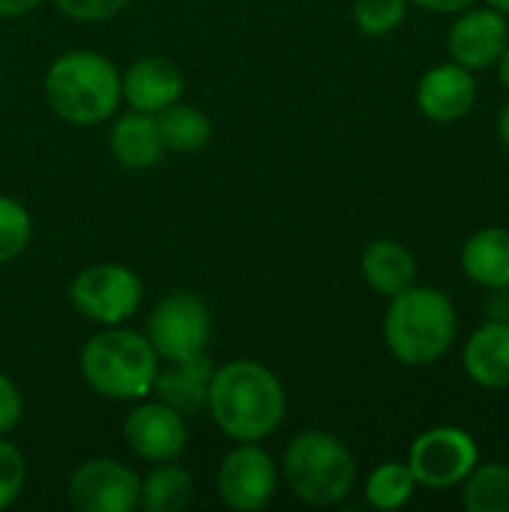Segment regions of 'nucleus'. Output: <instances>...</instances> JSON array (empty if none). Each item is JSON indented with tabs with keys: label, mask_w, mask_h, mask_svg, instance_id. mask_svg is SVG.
<instances>
[{
	"label": "nucleus",
	"mask_w": 509,
	"mask_h": 512,
	"mask_svg": "<svg viewBox=\"0 0 509 512\" xmlns=\"http://www.w3.org/2000/svg\"><path fill=\"white\" fill-rule=\"evenodd\" d=\"M480 462L477 438L459 426H435L414 438L408 450V468L417 486L444 492L462 486V480Z\"/></svg>",
	"instance_id": "nucleus-6"
},
{
	"label": "nucleus",
	"mask_w": 509,
	"mask_h": 512,
	"mask_svg": "<svg viewBox=\"0 0 509 512\" xmlns=\"http://www.w3.org/2000/svg\"><path fill=\"white\" fill-rule=\"evenodd\" d=\"M459 489L468 512H509V465L477 462Z\"/></svg>",
	"instance_id": "nucleus-22"
},
{
	"label": "nucleus",
	"mask_w": 509,
	"mask_h": 512,
	"mask_svg": "<svg viewBox=\"0 0 509 512\" xmlns=\"http://www.w3.org/2000/svg\"><path fill=\"white\" fill-rule=\"evenodd\" d=\"M213 372H216V366L204 351L195 357H186V360H168V369L156 372L153 390H156L159 402L171 405L174 411H180L186 417V414L207 408Z\"/></svg>",
	"instance_id": "nucleus-16"
},
{
	"label": "nucleus",
	"mask_w": 509,
	"mask_h": 512,
	"mask_svg": "<svg viewBox=\"0 0 509 512\" xmlns=\"http://www.w3.org/2000/svg\"><path fill=\"white\" fill-rule=\"evenodd\" d=\"M426 12H435V15H459L462 9L474 6V0H408Z\"/></svg>",
	"instance_id": "nucleus-29"
},
{
	"label": "nucleus",
	"mask_w": 509,
	"mask_h": 512,
	"mask_svg": "<svg viewBox=\"0 0 509 512\" xmlns=\"http://www.w3.org/2000/svg\"><path fill=\"white\" fill-rule=\"evenodd\" d=\"M462 273L486 288H509V228H480L474 231L459 252Z\"/></svg>",
	"instance_id": "nucleus-18"
},
{
	"label": "nucleus",
	"mask_w": 509,
	"mask_h": 512,
	"mask_svg": "<svg viewBox=\"0 0 509 512\" xmlns=\"http://www.w3.org/2000/svg\"><path fill=\"white\" fill-rule=\"evenodd\" d=\"M27 486V462H24V453L3 441L0 435V510L12 507L18 501V495L24 492Z\"/></svg>",
	"instance_id": "nucleus-26"
},
{
	"label": "nucleus",
	"mask_w": 509,
	"mask_h": 512,
	"mask_svg": "<svg viewBox=\"0 0 509 512\" xmlns=\"http://www.w3.org/2000/svg\"><path fill=\"white\" fill-rule=\"evenodd\" d=\"M459 336V312L447 291L432 285H411L390 297L384 315L387 351L405 366L438 363Z\"/></svg>",
	"instance_id": "nucleus-2"
},
{
	"label": "nucleus",
	"mask_w": 509,
	"mask_h": 512,
	"mask_svg": "<svg viewBox=\"0 0 509 512\" xmlns=\"http://www.w3.org/2000/svg\"><path fill=\"white\" fill-rule=\"evenodd\" d=\"M123 435L129 450L144 462H174L189 441V429L180 411L165 402H144L138 405L126 423Z\"/></svg>",
	"instance_id": "nucleus-12"
},
{
	"label": "nucleus",
	"mask_w": 509,
	"mask_h": 512,
	"mask_svg": "<svg viewBox=\"0 0 509 512\" xmlns=\"http://www.w3.org/2000/svg\"><path fill=\"white\" fill-rule=\"evenodd\" d=\"M108 141H111L114 159L129 171H144V168L156 165L165 153V144H162L159 126H156V114H144L135 108L111 126Z\"/></svg>",
	"instance_id": "nucleus-19"
},
{
	"label": "nucleus",
	"mask_w": 509,
	"mask_h": 512,
	"mask_svg": "<svg viewBox=\"0 0 509 512\" xmlns=\"http://www.w3.org/2000/svg\"><path fill=\"white\" fill-rule=\"evenodd\" d=\"M360 273L375 294L396 297L399 291H405L417 282V258L405 243H399L393 237H381L363 249Z\"/></svg>",
	"instance_id": "nucleus-17"
},
{
	"label": "nucleus",
	"mask_w": 509,
	"mask_h": 512,
	"mask_svg": "<svg viewBox=\"0 0 509 512\" xmlns=\"http://www.w3.org/2000/svg\"><path fill=\"white\" fill-rule=\"evenodd\" d=\"M147 339L162 360H186L207 351L210 342L207 303L192 291L165 294L147 321Z\"/></svg>",
	"instance_id": "nucleus-8"
},
{
	"label": "nucleus",
	"mask_w": 509,
	"mask_h": 512,
	"mask_svg": "<svg viewBox=\"0 0 509 512\" xmlns=\"http://www.w3.org/2000/svg\"><path fill=\"white\" fill-rule=\"evenodd\" d=\"M489 6H495L498 12H504V15H509V0H486Z\"/></svg>",
	"instance_id": "nucleus-34"
},
{
	"label": "nucleus",
	"mask_w": 509,
	"mask_h": 512,
	"mask_svg": "<svg viewBox=\"0 0 509 512\" xmlns=\"http://www.w3.org/2000/svg\"><path fill=\"white\" fill-rule=\"evenodd\" d=\"M276 462L258 441H246L231 450L216 474V492L225 507L237 512L264 510L276 495Z\"/></svg>",
	"instance_id": "nucleus-9"
},
{
	"label": "nucleus",
	"mask_w": 509,
	"mask_h": 512,
	"mask_svg": "<svg viewBox=\"0 0 509 512\" xmlns=\"http://www.w3.org/2000/svg\"><path fill=\"white\" fill-rule=\"evenodd\" d=\"M408 15V0H357L354 3V24L366 36H387L393 33Z\"/></svg>",
	"instance_id": "nucleus-25"
},
{
	"label": "nucleus",
	"mask_w": 509,
	"mask_h": 512,
	"mask_svg": "<svg viewBox=\"0 0 509 512\" xmlns=\"http://www.w3.org/2000/svg\"><path fill=\"white\" fill-rule=\"evenodd\" d=\"M45 99L60 120L72 126H96L108 120L123 99L120 72L96 51H69L51 63L45 75Z\"/></svg>",
	"instance_id": "nucleus-4"
},
{
	"label": "nucleus",
	"mask_w": 509,
	"mask_h": 512,
	"mask_svg": "<svg viewBox=\"0 0 509 512\" xmlns=\"http://www.w3.org/2000/svg\"><path fill=\"white\" fill-rule=\"evenodd\" d=\"M282 381L255 360H231L213 372L207 411L234 441H264L285 420Z\"/></svg>",
	"instance_id": "nucleus-1"
},
{
	"label": "nucleus",
	"mask_w": 509,
	"mask_h": 512,
	"mask_svg": "<svg viewBox=\"0 0 509 512\" xmlns=\"http://www.w3.org/2000/svg\"><path fill=\"white\" fill-rule=\"evenodd\" d=\"M69 504L81 512H135L141 477L117 459H87L69 477Z\"/></svg>",
	"instance_id": "nucleus-10"
},
{
	"label": "nucleus",
	"mask_w": 509,
	"mask_h": 512,
	"mask_svg": "<svg viewBox=\"0 0 509 512\" xmlns=\"http://www.w3.org/2000/svg\"><path fill=\"white\" fill-rule=\"evenodd\" d=\"M462 369L480 390H509V321L489 318L462 348Z\"/></svg>",
	"instance_id": "nucleus-14"
},
{
	"label": "nucleus",
	"mask_w": 509,
	"mask_h": 512,
	"mask_svg": "<svg viewBox=\"0 0 509 512\" xmlns=\"http://www.w3.org/2000/svg\"><path fill=\"white\" fill-rule=\"evenodd\" d=\"M192 501V477L186 468L171 462H156L141 480L138 507L147 512H180Z\"/></svg>",
	"instance_id": "nucleus-21"
},
{
	"label": "nucleus",
	"mask_w": 509,
	"mask_h": 512,
	"mask_svg": "<svg viewBox=\"0 0 509 512\" xmlns=\"http://www.w3.org/2000/svg\"><path fill=\"white\" fill-rule=\"evenodd\" d=\"M24 414V399L18 393V387L0 372V435H9Z\"/></svg>",
	"instance_id": "nucleus-28"
},
{
	"label": "nucleus",
	"mask_w": 509,
	"mask_h": 512,
	"mask_svg": "<svg viewBox=\"0 0 509 512\" xmlns=\"http://www.w3.org/2000/svg\"><path fill=\"white\" fill-rule=\"evenodd\" d=\"M417 489L420 486H417L408 462H384L369 474L363 492H366L369 507H375V510H399L414 498Z\"/></svg>",
	"instance_id": "nucleus-23"
},
{
	"label": "nucleus",
	"mask_w": 509,
	"mask_h": 512,
	"mask_svg": "<svg viewBox=\"0 0 509 512\" xmlns=\"http://www.w3.org/2000/svg\"><path fill=\"white\" fill-rule=\"evenodd\" d=\"M159 354L150 339L120 324L99 330L81 348V375L87 387L114 402H141L153 393Z\"/></svg>",
	"instance_id": "nucleus-3"
},
{
	"label": "nucleus",
	"mask_w": 509,
	"mask_h": 512,
	"mask_svg": "<svg viewBox=\"0 0 509 512\" xmlns=\"http://www.w3.org/2000/svg\"><path fill=\"white\" fill-rule=\"evenodd\" d=\"M486 309H489V318L509 321V288H495L489 303H486Z\"/></svg>",
	"instance_id": "nucleus-30"
},
{
	"label": "nucleus",
	"mask_w": 509,
	"mask_h": 512,
	"mask_svg": "<svg viewBox=\"0 0 509 512\" xmlns=\"http://www.w3.org/2000/svg\"><path fill=\"white\" fill-rule=\"evenodd\" d=\"M507 42L509 15L498 12L495 6H483V9L468 6L459 12V18L447 33V54L453 57V63L471 72H483L498 63Z\"/></svg>",
	"instance_id": "nucleus-11"
},
{
	"label": "nucleus",
	"mask_w": 509,
	"mask_h": 512,
	"mask_svg": "<svg viewBox=\"0 0 509 512\" xmlns=\"http://www.w3.org/2000/svg\"><path fill=\"white\" fill-rule=\"evenodd\" d=\"M42 0H0V18H21L33 12Z\"/></svg>",
	"instance_id": "nucleus-31"
},
{
	"label": "nucleus",
	"mask_w": 509,
	"mask_h": 512,
	"mask_svg": "<svg viewBox=\"0 0 509 512\" xmlns=\"http://www.w3.org/2000/svg\"><path fill=\"white\" fill-rule=\"evenodd\" d=\"M495 69H498V78H501V84H504V87L509 90V42H507V48L501 51V57H498Z\"/></svg>",
	"instance_id": "nucleus-33"
},
{
	"label": "nucleus",
	"mask_w": 509,
	"mask_h": 512,
	"mask_svg": "<svg viewBox=\"0 0 509 512\" xmlns=\"http://www.w3.org/2000/svg\"><path fill=\"white\" fill-rule=\"evenodd\" d=\"M33 225H30V213L21 201L0 195V264L18 258L27 243H30Z\"/></svg>",
	"instance_id": "nucleus-24"
},
{
	"label": "nucleus",
	"mask_w": 509,
	"mask_h": 512,
	"mask_svg": "<svg viewBox=\"0 0 509 512\" xmlns=\"http://www.w3.org/2000/svg\"><path fill=\"white\" fill-rule=\"evenodd\" d=\"M498 135H501V144H504V150L509 153V99L504 102V108H501V117H498Z\"/></svg>",
	"instance_id": "nucleus-32"
},
{
	"label": "nucleus",
	"mask_w": 509,
	"mask_h": 512,
	"mask_svg": "<svg viewBox=\"0 0 509 512\" xmlns=\"http://www.w3.org/2000/svg\"><path fill=\"white\" fill-rule=\"evenodd\" d=\"M282 471L291 492L309 507L342 504L357 483V462L351 450L333 432L321 429L300 432L285 447Z\"/></svg>",
	"instance_id": "nucleus-5"
},
{
	"label": "nucleus",
	"mask_w": 509,
	"mask_h": 512,
	"mask_svg": "<svg viewBox=\"0 0 509 512\" xmlns=\"http://www.w3.org/2000/svg\"><path fill=\"white\" fill-rule=\"evenodd\" d=\"M123 99L144 114H159L183 96V75L165 57H141L120 78Z\"/></svg>",
	"instance_id": "nucleus-15"
},
{
	"label": "nucleus",
	"mask_w": 509,
	"mask_h": 512,
	"mask_svg": "<svg viewBox=\"0 0 509 512\" xmlns=\"http://www.w3.org/2000/svg\"><path fill=\"white\" fill-rule=\"evenodd\" d=\"M57 9L75 21H105L129 6V0H54Z\"/></svg>",
	"instance_id": "nucleus-27"
},
{
	"label": "nucleus",
	"mask_w": 509,
	"mask_h": 512,
	"mask_svg": "<svg viewBox=\"0 0 509 512\" xmlns=\"http://www.w3.org/2000/svg\"><path fill=\"white\" fill-rule=\"evenodd\" d=\"M156 126H159L165 150H171V153H198L213 138V123L207 120V114L192 105H180V102L159 111Z\"/></svg>",
	"instance_id": "nucleus-20"
},
{
	"label": "nucleus",
	"mask_w": 509,
	"mask_h": 512,
	"mask_svg": "<svg viewBox=\"0 0 509 512\" xmlns=\"http://www.w3.org/2000/svg\"><path fill=\"white\" fill-rule=\"evenodd\" d=\"M477 105L474 72L459 63H438L417 81V108L432 123H459Z\"/></svg>",
	"instance_id": "nucleus-13"
},
{
	"label": "nucleus",
	"mask_w": 509,
	"mask_h": 512,
	"mask_svg": "<svg viewBox=\"0 0 509 512\" xmlns=\"http://www.w3.org/2000/svg\"><path fill=\"white\" fill-rule=\"evenodd\" d=\"M144 285L141 279L123 264H93L81 270L69 285L72 306L102 327L123 324L141 306Z\"/></svg>",
	"instance_id": "nucleus-7"
}]
</instances>
